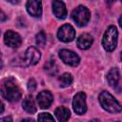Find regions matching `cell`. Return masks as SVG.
I'll return each mask as SVG.
<instances>
[{
  "instance_id": "11",
  "label": "cell",
  "mask_w": 122,
  "mask_h": 122,
  "mask_svg": "<svg viewBox=\"0 0 122 122\" xmlns=\"http://www.w3.org/2000/svg\"><path fill=\"white\" fill-rule=\"evenodd\" d=\"M27 11L33 17H40L42 14V3L37 0H29L26 3Z\"/></svg>"
},
{
  "instance_id": "18",
  "label": "cell",
  "mask_w": 122,
  "mask_h": 122,
  "mask_svg": "<svg viewBox=\"0 0 122 122\" xmlns=\"http://www.w3.org/2000/svg\"><path fill=\"white\" fill-rule=\"evenodd\" d=\"M35 42L38 46H41V47H44L46 45V42H47V36H46V33L43 31V30H40L36 36H35Z\"/></svg>"
},
{
  "instance_id": "8",
  "label": "cell",
  "mask_w": 122,
  "mask_h": 122,
  "mask_svg": "<svg viewBox=\"0 0 122 122\" xmlns=\"http://www.w3.org/2000/svg\"><path fill=\"white\" fill-rule=\"evenodd\" d=\"M57 37L62 42H65V43L71 42L75 38L74 28L70 24H64L59 28L57 31Z\"/></svg>"
},
{
  "instance_id": "27",
  "label": "cell",
  "mask_w": 122,
  "mask_h": 122,
  "mask_svg": "<svg viewBox=\"0 0 122 122\" xmlns=\"http://www.w3.org/2000/svg\"><path fill=\"white\" fill-rule=\"evenodd\" d=\"M120 57H121V59H122V52H121V54H120Z\"/></svg>"
},
{
  "instance_id": "4",
  "label": "cell",
  "mask_w": 122,
  "mask_h": 122,
  "mask_svg": "<svg viewBox=\"0 0 122 122\" xmlns=\"http://www.w3.org/2000/svg\"><path fill=\"white\" fill-rule=\"evenodd\" d=\"M71 19L75 22V24L79 27H84L88 24L91 18V12L89 9L83 5H79L76 7L71 13Z\"/></svg>"
},
{
  "instance_id": "23",
  "label": "cell",
  "mask_w": 122,
  "mask_h": 122,
  "mask_svg": "<svg viewBox=\"0 0 122 122\" xmlns=\"http://www.w3.org/2000/svg\"><path fill=\"white\" fill-rule=\"evenodd\" d=\"M5 19H6L5 13H4V11H3V10H1V21L3 22V21H5Z\"/></svg>"
},
{
  "instance_id": "14",
  "label": "cell",
  "mask_w": 122,
  "mask_h": 122,
  "mask_svg": "<svg viewBox=\"0 0 122 122\" xmlns=\"http://www.w3.org/2000/svg\"><path fill=\"white\" fill-rule=\"evenodd\" d=\"M54 115L59 122H67L71 117V112L68 108L64 106H60L55 109Z\"/></svg>"
},
{
  "instance_id": "22",
  "label": "cell",
  "mask_w": 122,
  "mask_h": 122,
  "mask_svg": "<svg viewBox=\"0 0 122 122\" xmlns=\"http://www.w3.org/2000/svg\"><path fill=\"white\" fill-rule=\"evenodd\" d=\"M21 122H35L33 119H31V118H25V119H23Z\"/></svg>"
},
{
  "instance_id": "10",
  "label": "cell",
  "mask_w": 122,
  "mask_h": 122,
  "mask_svg": "<svg viewBox=\"0 0 122 122\" xmlns=\"http://www.w3.org/2000/svg\"><path fill=\"white\" fill-rule=\"evenodd\" d=\"M36 100L41 109H48L53 102V95L50 91H42L37 94Z\"/></svg>"
},
{
  "instance_id": "21",
  "label": "cell",
  "mask_w": 122,
  "mask_h": 122,
  "mask_svg": "<svg viewBox=\"0 0 122 122\" xmlns=\"http://www.w3.org/2000/svg\"><path fill=\"white\" fill-rule=\"evenodd\" d=\"M0 122H13L11 116H5L0 119Z\"/></svg>"
},
{
  "instance_id": "15",
  "label": "cell",
  "mask_w": 122,
  "mask_h": 122,
  "mask_svg": "<svg viewBox=\"0 0 122 122\" xmlns=\"http://www.w3.org/2000/svg\"><path fill=\"white\" fill-rule=\"evenodd\" d=\"M107 81L111 87H115L118 84V81L120 79V73L119 70L117 68H112L109 72L107 73Z\"/></svg>"
},
{
  "instance_id": "17",
  "label": "cell",
  "mask_w": 122,
  "mask_h": 122,
  "mask_svg": "<svg viewBox=\"0 0 122 122\" xmlns=\"http://www.w3.org/2000/svg\"><path fill=\"white\" fill-rule=\"evenodd\" d=\"M72 75L69 72H65L63 73L61 76L58 77V81H59V85L61 88H66V87H69L71 85L72 83Z\"/></svg>"
},
{
  "instance_id": "5",
  "label": "cell",
  "mask_w": 122,
  "mask_h": 122,
  "mask_svg": "<svg viewBox=\"0 0 122 122\" xmlns=\"http://www.w3.org/2000/svg\"><path fill=\"white\" fill-rule=\"evenodd\" d=\"M40 58H41V53L39 50L36 49L35 47H29L22 58V65L24 66L35 65L39 62Z\"/></svg>"
},
{
  "instance_id": "2",
  "label": "cell",
  "mask_w": 122,
  "mask_h": 122,
  "mask_svg": "<svg viewBox=\"0 0 122 122\" xmlns=\"http://www.w3.org/2000/svg\"><path fill=\"white\" fill-rule=\"evenodd\" d=\"M99 103L101 107L108 112L111 113H117L122 111V106L120 103L107 91L101 92L98 97Z\"/></svg>"
},
{
  "instance_id": "25",
  "label": "cell",
  "mask_w": 122,
  "mask_h": 122,
  "mask_svg": "<svg viewBox=\"0 0 122 122\" xmlns=\"http://www.w3.org/2000/svg\"><path fill=\"white\" fill-rule=\"evenodd\" d=\"M90 122H100L98 119H92V120H91Z\"/></svg>"
},
{
  "instance_id": "26",
  "label": "cell",
  "mask_w": 122,
  "mask_h": 122,
  "mask_svg": "<svg viewBox=\"0 0 122 122\" xmlns=\"http://www.w3.org/2000/svg\"><path fill=\"white\" fill-rule=\"evenodd\" d=\"M4 112V104L2 103V107H1V112Z\"/></svg>"
},
{
  "instance_id": "3",
  "label": "cell",
  "mask_w": 122,
  "mask_h": 122,
  "mask_svg": "<svg viewBox=\"0 0 122 122\" xmlns=\"http://www.w3.org/2000/svg\"><path fill=\"white\" fill-rule=\"evenodd\" d=\"M118 31L115 26H110L102 38V46L107 51H112L117 46Z\"/></svg>"
},
{
  "instance_id": "6",
  "label": "cell",
  "mask_w": 122,
  "mask_h": 122,
  "mask_svg": "<svg viewBox=\"0 0 122 122\" xmlns=\"http://www.w3.org/2000/svg\"><path fill=\"white\" fill-rule=\"evenodd\" d=\"M72 109L76 114L82 115L87 112L86 93L84 92H77L72 99Z\"/></svg>"
},
{
  "instance_id": "9",
  "label": "cell",
  "mask_w": 122,
  "mask_h": 122,
  "mask_svg": "<svg viewBox=\"0 0 122 122\" xmlns=\"http://www.w3.org/2000/svg\"><path fill=\"white\" fill-rule=\"evenodd\" d=\"M4 42L8 47L16 49L21 46L22 38H21L20 34L17 33L16 31L9 30L4 33Z\"/></svg>"
},
{
  "instance_id": "20",
  "label": "cell",
  "mask_w": 122,
  "mask_h": 122,
  "mask_svg": "<svg viewBox=\"0 0 122 122\" xmlns=\"http://www.w3.org/2000/svg\"><path fill=\"white\" fill-rule=\"evenodd\" d=\"M36 87H37L36 81H35L33 78H30V79L29 80V82H28V89H29V91L32 92H34V91L36 90Z\"/></svg>"
},
{
  "instance_id": "24",
  "label": "cell",
  "mask_w": 122,
  "mask_h": 122,
  "mask_svg": "<svg viewBox=\"0 0 122 122\" xmlns=\"http://www.w3.org/2000/svg\"><path fill=\"white\" fill-rule=\"evenodd\" d=\"M118 24H119V26L122 28V15L119 17V19H118Z\"/></svg>"
},
{
  "instance_id": "19",
  "label": "cell",
  "mask_w": 122,
  "mask_h": 122,
  "mask_svg": "<svg viewBox=\"0 0 122 122\" xmlns=\"http://www.w3.org/2000/svg\"><path fill=\"white\" fill-rule=\"evenodd\" d=\"M38 122H55V120L51 113L41 112L38 114Z\"/></svg>"
},
{
  "instance_id": "16",
  "label": "cell",
  "mask_w": 122,
  "mask_h": 122,
  "mask_svg": "<svg viewBox=\"0 0 122 122\" xmlns=\"http://www.w3.org/2000/svg\"><path fill=\"white\" fill-rule=\"evenodd\" d=\"M22 107H23V109H24L27 112H29V113H30V114L36 112V106H35L33 97H32L31 95H30V94L27 95V96L24 98L23 103H22Z\"/></svg>"
},
{
  "instance_id": "7",
  "label": "cell",
  "mask_w": 122,
  "mask_h": 122,
  "mask_svg": "<svg viewBox=\"0 0 122 122\" xmlns=\"http://www.w3.org/2000/svg\"><path fill=\"white\" fill-rule=\"evenodd\" d=\"M58 55H59L60 59L66 65H69V66H71V67H76L80 63V57L74 51H72L71 50L62 49V50L59 51Z\"/></svg>"
},
{
  "instance_id": "1",
  "label": "cell",
  "mask_w": 122,
  "mask_h": 122,
  "mask_svg": "<svg viewBox=\"0 0 122 122\" xmlns=\"http://www.w3.org/2000/svg\"><path fill=\"white\" fill-rule=\"evenodd\" d=\"M2 96L10 102H17L21 98V90L13 80V78H7L1 85Z\"/></svg>"
},
{
  "instance_id": "13",
  "label": "cell",
  "mask_w": 122,
  "mask_h": 122,
  "mask_svg": "<svg viewBox=\"0 0 122 122\" xmlns=\"http://www.w3.org/2000/svg\"><path fill=\"white\" fill-rule=\"evenodd\" d=\"M92 42H93V39L92 35H90L89 33H82L81 35L78 36L76 40L77 47L80 50H88L92 45Z\"/></svg>"
},
{
  "instance_id": "12",
  "label": "cell",
  "mask_w": 122,
  "mask_h": 122,
  "mask_svg": "<svg viewBox=\"0 0 122 122\" xmlns=\"http://www.w3.org/2000/svg\"><path fill=\"white\" fill-rule=\"evenodd\" d=\"M52 12L55 15V17H57L58 19L66 18L68 11H67V9H66L64 2L59 1V0L53 1L52 2Z\"/></svg>"
}]
</instances>
